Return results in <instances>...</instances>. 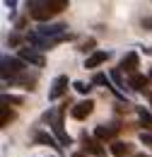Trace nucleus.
Listing matches in <instances>:
<instances>
[{
  "mask_svg": "<svg viewBox=\"0 0 152 157\" xmlns=\"http://www.w3.org/2000/svg\"><path fill=\"white\" fill-rule=\"evenodd\" d=\"M29 7H32V17L39 22L48 20V17H53L58 15L60 10H65L68 7V0H46V2H29Z\"/></svg>",
  "mask_w": 152,
  "mask_h": 157,
  "instance_id": "1",
  "label": "nucleus"
},
{
  "mask_svg": "<svg viewBox=\"0 0 152 157\" xmlns=\"http://www.w3.org/2000/svg\"><path fill=\"white\" fill-rule=\"evenodd\" d=\"M46 118H48V121H51V126H53V133L58 136V143H60V145H70V136L63 131V109L46 114Z\"/></svg>",
  "mask_w": 152,
  "mask_h": 157,
  "instance_id": "2",
  "label": "nucleus"
},
{
  "mask_svg": "<svg viewBox=\"0 0 152 157\" xmlns=\"http://www.w3.org/2000/svg\"><path fill=\"white\" fill-rule=\"evenodd\" d=\"M24 73V63L19 58H12V56H2V78L12 80L17 78V75H22Z\"/></svg>",
  "mask_w": 152,
  "mask_h": 157,
  "instance_id": "3",
  "label": "nucleus"
},
{
  "mask_svg": "<svg viewBox=\"0 0 152 157\" xmlns=\"http://www.w3.org/2000/svg\"><path fill=\"white\" fill-rule=\"evenodd\" d=\"M19 60L22 63H29V65H36V68H44L46 65V58H44V53H39L36 48H19Z\"/></svg>",
  "mask_w": 152,
  "mask_h": 157,
  "instance_id": "4",
  "label": "nucleus"
},
{
  "mask_svg": "<svg viewBox=\"0 0 152 157\" xmlns=\"http://www.w3.org/2000/svg\"><path fill=\"white\" fill-rule=\"evenodd\" d=\"M39 36H60V34H68V24H63V22H56V24H41L34 29Z\"/></svg>",
  "mask_w": 152,
  "mask_h": 157,
  "instance_id": "5",
  "label": "nucleus"
},
{
  "mask_svg": "<svg viewBox=\"0 0 152 157\" xmlns=\"http://www.w3.org/2000/svg\"><path fill=\"white\" fill-rule=\"evenodd\" d=\"M68 92V78L65 75H58L53 82H51V90H48V99L51 101H56V99H60L63 94Z\"/></svg>",
  "mask_w": 152,
  "mask_h": 157,
  "instance_id": "6",
  "label": "nucleus"
},
{
  "mask_svg": "<svg viewBox=\"0 0 152 157\" xmlns=\"http://www.w3.org/2000/svg\"><path fill=\"white\" fill-rule=\"evenodd\" d=\"M138 68H140V58L135 51H128L123 60H121V73H131V75H138Z\"/></svg>",
  "mask_w": 152,
  "mask_h": 157,
  "instance_id": "7",
  "label": "nucleus"
},
{
  "mask_svg": "<svg viewBox=\"0 0 152 157\" xmlns=\"http://www.w3.org/2000/svg\"><path fill=\"white\" fill-rule=\"evenodd\" d=\"M92 111H94V101H92V99H85V101H80V104L73 106L70 114H73V118H77V121H85Z\"/></svg>",
  "mask_w": 152,
  "mask_h": 157,
  "instance_id": "8",
  "label": "nucleus"
},
{
  "mask_svg": "<svg viewBox=\"0 0 152 157\" xmlns=\"http://www.w3.org/2000/svg\"><path fill=\"white\" fill-rule=\"evenodd\" d=\"M116 133H118V126H97L94 128V138L99 143H104V140H114Z\"/></svg>",
  "mask_w": 152,
  "mask_h": 157,
  "instance_id": "9",
  "label": "nucleus"
},
{
  "mask_svg": "<svg viewBox=\"0 0 152 157\" xmlns=\"http://www.w3.org/2000/svg\"><path fill=\"white\" fill-rule=\"evenodd\" d=\"M82 145H85V152H92L97 157H104V147L97 138H89V136H82Z\"/></svg>",
  "mask_w": 152,
  "mask_h": 157,
  "instance_id": "10",
  "label": "nucleus"
},
{
  "mask_svg": "<svg viewBox=\"0 0 152 157\" xmlns=\"http://www.w3.org/2000/svg\"><path fill=\"white\" fill-rule=\"evenodd\" d=\"M147 85H150V78H145V75H131V80H128V87H133L135 92H145L147 90Z\"/></svg>",
  "mask_w": 152,
  "mask_h": 157,
  "instance_id": "11",
  "label": "nucleus"
},
{
  "mask_svg": "<svg viewBox=\"0 0 152 157\" xmlns=\"http://www.w3.org/2000/svg\"><path fill=\"white\" fill-rule=\"evenodd\" d=\"M34 140H36V143H41V145H48V147H53V150H60V143H58L53 136L44 133V131H36V133H34Z\"/></svg>",
  "mask_w": 152,
  "mask_h": 157,
  "instance_id": "12",
  "label": "nucleus"
},
{
  "mask_svg": "<svg viewBox=\"0 0 152 157\" xmlns=\"http://www.w3.org/2000/svg\"><path fill=\"white\" fill-rule=\"evenodd\" d=\"M106 58H109V53H106V51H94L89 58L85 60V68H99L101 63H106Z\"/></svg>",
  "mask_w": 152,
  "mask_h": 157,
  "instance_id": "13",
  "label": "nucleus"
},
{
  "mask_svg": "<svg viewBox=\"0 0 152 157\" xmlns=\"http://www.w3.org/2000/svg\"><path fill=\"white\" fill-rule=\"evenodd\" d=\"M131 150H133V145H128V143H121V140H114V143H111V152H114L116 157H126Z\"/></svg>",
  "mask_w": 152,
  "mask_h": 157,
  "instance_id": "14",
  "label": "nucleus"
},
{
  "mask_svg": "<svg viewBox=\"0 0 152 157\" xmlns=\"http://www.w3.org/2000/svg\"><path fill=\"white\" fill-rule=\"evenodd\" d=\"M138 118H140V123H142L145 128H152V116L145 111V109H140V106H138Z\"/></svg>",
  "mask_w": 152,
  "mask_h": 157,
  "instance_id": "15",
  "label": "nucleus"
},
{
  "mask_svg": "<svg viewBox=\"0 0 152 157\" xmlns=\"http://www.w3.org/2000/svg\"><path fill=\"white\" fill-rule=\"evenodd\" d=\"M73 87H75L77 92H80V94H89V90H92V87H89L87 82H82V80H77V82L73 85Z\"/></svg>",
  "mask_w": 152,
  "mask_h": 157,
  "instance_id": "16",
  "label": "nucleus"
},
{
  "mask_svg": "<svg viewBox=\"0 0 152 157\" xmlns=\"http://www.w3.org/2000/svg\"><path fill=\"white\" fill-rule=\"evenodd\" d=\"M10 121H12V111H7V106H5V104H2V121H0V126H2V128H5V126H7V123H10Z\"/></svg>",
  "mask_w": 152,
  "mask_h": 157,
  "instance_id": "17",
  "label": "nucleus"
},
{
  "mask_svg": "<svg viewBox=\"0 0 152 157\" xmlns=\"http://www.w3.org/2000/svg\"><path fill=\"white\" fill-rule=\"evenodd\" d=\"M92 82H94V85H106V87H109V78H106L104 73H97L94 78H92Z\"/></svg>",
  "mask_w": 152,
  "mask_h": 157,
  "instance_id": "18",
  "label": "nucleus"
},
{
  "mask_svg": "<svg viewBox=\"0 0 152 157\" xmlns=\"http://www.w3.org/2000/svg\"><path fill=\"white\" fill-rule=\"evenodd\" d=\"M140 140L147 143V145H152V133H150V131H142V133H140Z\"/></svg>",
  "mask_w": 152,
  "mask_h": 157,
  "instance_id": "19",
  "label": "nucleus"
},
{
  "mask_svg": "<svg viewBox=\"0 0 152 157\" xmlns=\"http://www.w3.org/2000/svg\"><path fill=\"white\" fill-rule=\"evenodd\" d=\"M92 46H94V41H92V39H87L85 44H82V46H80V51H92Z\"/></svg>",
  "mask_w": 152,
  "mask_h": 157,
  "instance_id": "20",
  "label": "nucleus"
},
{
  "mask_svg": "<svg viewBox=\"0 0 152 157\" xmlns=\"http://www.w3.org/2000/svg\"><path fill=\"white\" fill-rule=\"evenodd\" d=\"M142 27H145V29H150V32H152V17H145V20H142Z\"/></svg>",
  "mask_w": 152,
  "mask_h": 157,
  "instance_id": "21",
  "label": "nucleus"
},
{
  "mask_svg": "<svg viewBox=\"0 0 152 157\" xmlns=\"http://www.w3.org/2000/svg\"><path fill=\"white\" fill-rule=\"evenodd\" d=\"M7 41H10V46H17V44H19V36H10Z\"/></svg>",
  "mask_w": 152,
  "mask_h": 157,
  "instance_id": "22",
  "label": "nucleus"
},
{
  "mask_svg": "<svg viewBox=\"0 0 152 157\" xmlns=\"http://www.w3.org/2000/svg\"><path fill=\"white\" fill-rule=\"evenodd\" d=\"M73 157H87V152H75Z\"/></svg>",
  "mask_w": 152,
  "mask_h": 157,
  "instance_id": "23",
  "label": "nucleus"
},
{
  "mask_svg": "<svg viewBox=\"0 0 152 157\" xmlns=\"http://www.w3.org/2000/svg\"><path fill=\"white\" fill-rule=\"evenodd\" d=\"M135 157H150V155H145V152H138V155H135Z\"/></svg>",
  "mask_w": 152,
  "mask_h": 157,
  "instance_id": "24",
  "label": "nucleus"
},
{
  "mask_svg": "<svg viewBox=\"0 0 152 157\" xmlns=\"http://www.w3.org/2000/svg\"><path fill=\"white\" fill-rule=\"evenodd\" d=\"M150 106H152V94H150Z\"/></svg>",
  "mask_w": 152,
  "mask_h": 157,
  "instance_id": "25",
  "label": "nucleus"
},
{
  "mask_svg": "<svg viewBox=\"0 0 152 157\" xmlns=\"http://www.w3.org/2000/svg\"><path fill=\"white\" fill-rule=\"evenodd\" d=\"M150 80H152V70H150Z\"/></svg>",
  "mask_w": 152,
  "mask_h": 157,
  "instance_id": "26",
  "label": "nucleus"
}]
</instances>
